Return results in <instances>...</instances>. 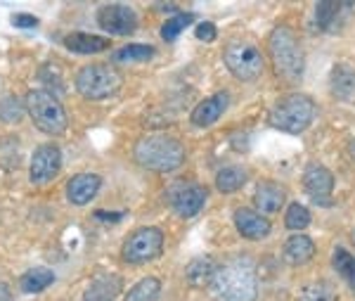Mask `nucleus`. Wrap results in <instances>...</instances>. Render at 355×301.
Instances as JSON below:
<instances>
[{"label": "nucleus", "instance_id": "aec40b11", "mask_svg": "<svg viewBox=\"0 0 355 301\" xmlns=\"http://www.w3.org/2000/svg\"><path fill=\"white\" fill-rule=\"evenodd\" d=\"M64 48L76 55H95L110 48V38L90 36V33H71L64 38Z\"/></svg>", "mask_w": 355, "mask_h": 301}, {"label": "nucleus", "instance_id": "dca6fc26", "mask_svg": "<svg viewBox=\"0 0 355 301\" xmlns=\"http://www.w3.org/2000/svg\"><path fill=\"white\" fill-rule=\"evenodd\" d=\"M284 200H287V193L279 183L275 181H261L259 188L254 193V204L259 213H277L284 206Z\"/></svg>", "mask_w": 355, "mask_h": 301}, {"label": "nucleus", "instance_id": "4be33fe9", "mask_svg": "<svg viewBox=\"0 0 355 301\" xmlns=\"http://www.w3.org/2000/svg\"><path fill=\"white\" fill-rule=\"evenodd\" d=\"M53 282H55L53 270L38 266V268L26 270V273L19 277V289L26 294H38V292H43V289H48Z\"/></svg>", "mask_w": 355, "mask_h": 301}, {"label": "nucleus", "instance_id": "7ed1b4c3", "mask_svg": "<svg viewBox=\"0 0 355 301\" xmlns=\"http://www.w3.org/2000/svg\"><path fill=\"white\" fill-rule=\"evenodd\" d=\"M270 57L275 72L287 81H299L306 72V57L289 26H277L270 36Z\"/></svg>", "mask_w": 355, "mask_h": 301}, {"label": "nucleus", "instance_id": "2f4dec72", "mask_svg": "<svg viewBox=\"0 0 355 301\" xmlns=\"http://www.w3.org/2000/svg\"><path fill=\"white\" fill-rule=\"evenodd\" d=\"M194 36L202 40V43H214L216 36H218V29H216V24H211V22H202V24H197V29H194Z\"/></svg>", "mask_w": 355, "mask_h": 301}, {"label": "nucleus", "instance_id": "b1692460", "mask_svg": "<svg viewBox=\"0 0 355 301\" xmlns=\"http://www.w3.org/2000/svg\"><path fill=\"white\" fill-rule=\"evenodd\" d=\"M246 171L242 166H223V169L216 173V188L220 190L223 195H232L237 190H242V185L246 183Z\"/></svg>", "mask_w": 355, "mask_h": 301}, {"label": "nucleus", "instance_id": "f03ea898", "mask_svg": "<svg viewBox=\"0 0 355 301\" xmlns=\"http://www.w3.org/2000/svg\"><path fill=\"white\" fill-rule=\"evenodd\" d=\"M133 157L147 171L171 173L185 164V147L168 133H150L135 143Z\"/></svg>", "mask_w": 355, "mask_h": 301}, {"label": "nucleus", "instance_id": "a211bd4d", "mask_svg": "<svg viewBox=\"0 0 355 301\" xmlns=\"http://www.w3.org/2000/svg\"><path fill=\"white\" fill-rule=\"evenodd\" d=\"M353 10L351 3H318L315 5V19L320 31H339L343 24V13Z\"/></svg>", "mask_w": 355, "mask_h": 301}, {"label": "nucleus", "instance_id": "9d476101", "mask_svg": "<svg viewBox=\"0 0 355 301\" xmlns=\"http://www.w3.org/2000/svg\"><path fill=\"white\" fill-rule=\"evenodd\" d=\"M62 169V152L55 145H41L31 157V169H28V178L33 185H45L60 173Z\"/></svg>", "mask_w": 355, "mask_h": 301}, {"label": "nucleus", "instance_id": "f257e3e1", "mask_svg": "<svg viewBox=\"0 0 355 301\" xmlns=\"http://www.w3.org/2000/svg\"><path fill=\"white\" fill-rule=\"evenodd\" d=\"M209 287L216 301H256L259 294L256 270L249 259H234L225 266H216Z\"/></svg>", "mask_w": 355, "mask_h": 301}, {"label": "nucleus", "instance_id": "393cba45", "mask_svg": "<svg viewBox=\"0 0 355 301\" xmlns=\"http://www.w3.org/2000/svg\"><path fill=\"white\" fill-rule=\"evenodd\" d=\"M159 294H162V280L150 275L133 285V289L125 294V301H157Z\"/></svg>", "mask_w": 355, "mask_h": 301}, {"label": "nucleus", "instance_id": "20e7f679", "mask_svg": "<svg viewBox=\"0 0 355 301\" xmlns=\"http://www.w3.org/2000/svg\"><path fill=\"white\" fill-rule=\"evenodd\" d=\"M24 105H26L28 117L33 119V124L43 133L62 136V133L67 131V126H69L67 112H64V107H62V102L57 100V95H50V92L43 88L28 90Z\"/></svg>", "mask_w": 355, "mask_h": 301}, {"label": "nucleus", "instance_id": "6ab92c4d", "mask_svg": "<svg viewBox=\"0 0 355 301\" xmlns=\"http://www.w3.org/2000/svg\"><path fill=\"white\" fill-rule=\"evenodd\" d=\"M315 257V242L308 235L296 233L284 242V259L291 266H303Z\"/></svg>", "mask_w": 355, "mask_h": 301}, {"label": "nucleus", "instance_id": "6e6552de", "mask_svg": "<svg viewBox=\"0 0 355 301\" xmlns=\"http://www.w3.org/2000/svg\"><path fill=\"white\" fill-rule=\"evenodd\" d=\"M164 252V233L159 228H137L125 237L121 247V259L125 263H150Z\"/></svg>", "mask_w": 355, "mask_h": 301}, {"label": "nucleus", "instance_id": "bb28decb", "mask_svg": "<svg viewBox=\"0 0 355 301\" xmlns=\"http://www.w3.org/2000/svg\"><path fill=\"white\" fill-rule=\"evenodd\" d=\"M154 55H157V50H154L152 45L130 43V45H125V48L116 50V53L112 55V60L114 62H147V60H152Z\"/></svg>", "mask_w": 355, "mask_h": 301}, {"label": "nucleus", "instance_id": "5701e85b", "mask_svg": "<svg viewBox=\"0 0 355 301\" xmlns=\"http://www.w3.org/2000/svg\"><path fill=\"white\" fill-rule=\"evenodd\" d=\"M216 273V263L214 259H194V261L185 268L187 285L192 287H209Z\"/></svg>", "mask_w": 355, "mask_h": 301}, {"label": "nucleus", "instance_id": "72a5a7b5", "mask_svg": "<svg viewBox=\"0 0 355 301\" xmlns=\"http://www.w3.org/2000/svg\"><path fill=\"white\" fill-rule=\"evenodd\" d=\"M121 216H123V213H107V211H97L95 213V218H100V221H112V223L121 221Z\"/></svg>", "mask_w": 355, "mask_h": 301}, {"label": "nucleus", "instance_id": "473e14b6", "mask_svg": "<svg viewBox=\"0 0 355 301\" xmlns=\"http://www.w3.org/2000/svg\"><path fill=\"white\" fill-rule=\"evenodd\" d=\"M12 24H15V26H19V29H36V26H38V17L26 15V13L12 15Z\"/></svg>", "mask_w": 355, "mask_h": 301}, {"label": "nucleus", "instance_id": "c85d7f7f", "mask_svg": "<svg viewBox=\"0 0 355 301\" xmlns=\"http://www.w3.org/2000/svg\"><path fill=\"white\" fill-rule=\"evenodd\" d=\"M192 22H194V15L192 13H178V15H173L162 26V38L164 40H175L182 31H185L187 26L192 24Z\"/></svg>", "mask_w": 355, "mask_h": 301}, {"label": "nucleus", "instance_id": "7c9ffc66", "mask_svg": "<svg viewBox=\"0 0 355 301\" xmlns=\"http://www.w3.org/2000/svg\"><path fill=\"white\" fill-rule=\"evenodd\" d=\"M26 112V105L19 97H5L0 100V121H8V124H17Z\"/></svg>", "mask_w": 355, "mask_h": 301}, {"label": "nucleus", "instance_id": "9b49d317", "mask_svg": "<svg viewBox=\"0 0 355 301\" xmlns=\"http://www.w3.org/2000/svg\"><path fill=\"white\" fill-rule=\"evenodd\" d=\"M303 190L320 206H331V190H334V176L329 169L320 164H311L303 171Z\"/></svg>", "mask_w": 355, "mask_h": 301}, {"label": "nucleus", "instance_id": "f704fd0d", "mask_svg": "<svg viewBox=\"0 0 355 301\" xmlns=\"http://www.w3.org/2000/svg\"><path fill=\"white\" fill-rule=\"evenodd\" d=\"M0 301H15L12 292H10V287L5 282H0Z\"/></svg>", "mask_w": 355, "mask_h": 301}, {"label": "nucleus", "instance_id": "c9c22d12", "mask_svg": "<svg viewBox=\"0 0 355 301\" xmlns=\"http://www.w3.org/2000/svg\"><path fill=\"white\" fill-rule=\"evenodd\" d=\"M351 157L355 159V143H351Z\"/></svg>", "mask_w": 355, "mask_h": 301}, {"label": "nucleus", "instance_id": "4468645a", "mask_svg": "<svg viewBox=\"0 0 355 301\" xmlns=\"http://www.w3.org/2000/svg\"><path fill=\"white\" fill-rule=\"evenodd\" d=\"M234 228L239 230V235L246 240H263L270 235V221L263 213L254 209H237L234 211Z\"/></svg>", "mask_w": 355, "mask_h": 301}, {"label": "nucleus", "instance_id": "f3484780", "mask_svg": "<svg viewBox=\"0 0 355 301\" xmlns=\"http://www.w3.org/2000/svg\"><path fill=\"white\" fill-rule=\"evenodd\" d=\"M121 292V277L119 275H97L88 285L83 301H114Z\"/></svg>", "mask_w": 355, "mask_h": 301}, {"label": "nucleus", "instance_id": "cd10ccee", "mask_svg": "<svg viewBox=\"0 0 355 301\" xmlns=\"http://www.w3.org/2000/svg\"><path fill=\"white\" fill-rule=\"evenodd\" d=\"M299 301H339V297H336V289L329 282L318 280L301 289Z\"/></svg>", "mask_w": 355, "mask_h": 301}, {"label": "nucleus", "instance_id": "f8f14e48", "mask_svg": "<svg viewBox=\"0 0 355 301\" xmlns=\"http://www.w3.org/2000/svg\"><path fill=\"white\" fill-rule=\"evenodd\" d=\"M206 197H209V193H206L204 185H182L171 197V206H173L178 216L192 218L204 209Z\"/></svg>", "mask_w": 355, "mask_h": 301}, {"label": "nucleus", "instance_id": "0eeeda50", "mask_svg": "<svg viewBox=\"0 0 355 301\" xmlns=\"http://www.w3.org/2000/svg\"><path fill=\"white\" fill-rule=\"evenodd\" d=\"M121 88V74L107 65L83 67L76 76V90L85 100H105Z\"/></svg>", "mask_w": 355, "mask_h": 301}, {"label": "nucleus", "instance_id": "2eb2a0df", "mask_svg": "<svg viewBox=\"0 0 355 301\" xmlns=\"http://www.w3.org/2000/svg\"><path fill=\"white\" fill-rule=\"evenodd\" d=\"M100 185H102V181H100V176H95V173H78V176H73L67 185L69 202L76 206L88 204V202H93L95 195L100 193Z\"/></svg>", "mask_w": 355, "mask_h": 301}, {"label": "nucleus", "instance_id": "412c9836", "mask_svg": "<svg viewBox=\"0 0 355 301\" xmlns=\"http://www.w3.org/2000/svg\"><path fill=\"white\" fill-rule=\"evenodd\" d=\"M329 88L334 92V97H339V100H353L355 97V72L351 67L336 65L331 69Z\"/></svg>", "mask_w": 355, "mask_h": 301}, {"label": "nucleus", "instance_id": "ddd939ff", "mask_svg": "<svg viewBox=\"0 0 355 301\" xmlns=\"http://www.w3.org/2000/svg\"><path fill=\"white\" fill-rule=\"evenodd\" d=\"M227 107H230V95L225 90H218L216 95L206 97V100H202L192 109L190 121L194 126H199V129H209V126H214L225 114Z\"/></svg>", "mask_w": 355, "mask_h": 301}, {"label": "nucleus", "instance_id": "1a4fd4ad", "mask_svg": "<svg viewBox=\"0 0 355 301\" xmlns=\"http://www.w3.org/2000/svg\"><path fill=\"white\" fill-rule=\"evenodd\" d=\"M97 22H100L102 31L112 33V36H130L137 29V15L128 5H105L97 13Z\"/></svg>", "mask_w": 355, "mask_h": 301}, {"label": "nucleus", "instance_id": "a878e982", "mask_svg": "<svg viewBox=\"0 0 355 301\" xmlns=\"http://www.w3.org/2000/svg\"><path fill=\"white\" fill-rule=\"evenodd\" d=\"M331 263H334V270L339 273L343 280L348 282V287L355 289V257L348 249L336 247L334 257H331Z\"/></svg>", "mask_w": 355, "mask_h": 301}, {"label": "nucleus", "instance_id": "c756f323", "mask_svg": "<svg viewBox=\"0 0 355 301\" xmlns=\"http://www.w3.org/2000/svg\"><path fill=\"white\" fill-rule=\"evenodd\" d=\"M284 225H287L289 230H303L311 225V211L306 209L303 204L299 202H294V204H289L287 209V216H284Z\"/></svg>", "mask_w": 355, "mask_h": 301}, {"label": "nucleus", "instance_id": "423d86ee", "mask_svg": "<svg viewBox=\"0 0 355 301\" xmlns=\"http://www.w3.org/2000/svg\"><path fill=\"white\" fill-rule=\"evenodd\" d=\"M223 60H225V67L230 69L232 76L239 81H256L266 69L263 53L254 43H246V40H234L227 45L223 50Z\"/></svg>", "mask_w": 355, "mask_h": 301}, {"label": "nucleus", "instance_id": "39448f33", "mask_svg": "<svg viewBox=\"0 0 355 301\" xmlns=\"http://www.w3.org/2000/svg\"><path fill=\"white\" fill-rule=\"evenodd\" d=\"M315 105L308 95H287L279 100L270 112V126L277 131H284L289 136H299L313 124Z\"/></svg>", "mask_w": 355, "mask_h": 301}]
</instances>
